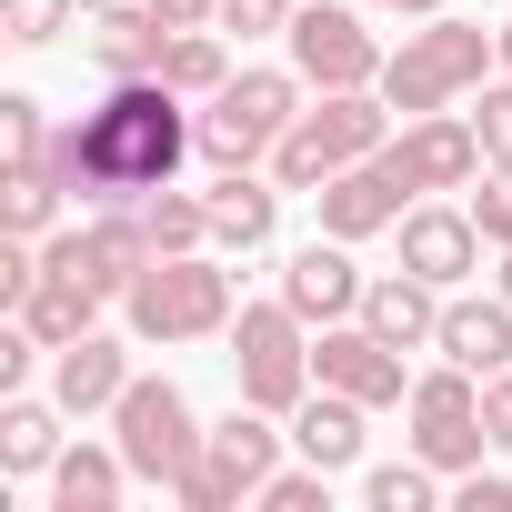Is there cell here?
<instances>
[{"instance_id":"484cf974","label":"cell","mask_w":512,"mask_h":512,"mask_svg":"<svg viewBox=\"0 0 512 512\" xmlns=\"http://www.w3.org/2000/svg\"><path fill=\"white\" fill-rule=\"evenodd\" d=\"M362 502L372 512H432V502H452V472H432L422 452H402V462H372L362 472Z\"/></svg>"},{"instance_id":"e0dca14e","label":"cell","mask_w":512,"mask_h":512,"mask_svg":"<svg viewBox=\"0 0 512 512\" xmlns=\"http://www.w3.org/2000/svg\"><path fill=\"white\" fill-rule=\"evenodd\" d=\"M131 392V342H111V332H81V342H61L51 352V402L81 422V412H111Z\"/></svg>"},{"instance_id":"d4e9b609","label":"cell","mask_w":512,"mask_h":512,"mask_svg":"<svg viewBox=\"0 0 512 512\" xmlns=\"http://www.w3.org/2000/svg\"><path fill=\"white\" fill-rule=\"evenodd\" d=\"M161 81H171L181 101H211V91L231 81V31H171V51H161Z\"/></svg>"},{"instance_id":"5b68a950","label":"cell","mask_w":512,"mask_h":512,"mask_svg":"<svg viewBox=\"0 0 512 512\" xmlns=\"http://www.w3.org/2000/svg\"><path fill=\"white\" fill-rule=\"evenodd\" d=\"M231 382H241L251 412H272V422H292V412L312 402V322H302L282 292L231 312Z\"/></svg>"},{"instance_id":"44dd1931","label":"cell","mask_w":512,"mask_h":512,"mask_svg":"<svg viewBox=\"0 0 512 512\" xmlns=\"http://www.w3.org/2000/svg\"><path fill=\"white\" fill-rule=\"evenodd\" d=\"M131 482H141V472L121 462V442H71V452L51 462V512H121Z\"/></svg>"},{"instance_id":"ffe728a7","label":"cell","mask_w":512,"mask_h":512,"mask_svg":"<svg viewBox=\"0 0 512 512\" xmlns=\"http://www.w3.org/2000/svg\"><path fill=\"white\" fill-rule=\"evenodd\" d=\"M61 402H31V392H0V472H11V482H51V462L71 452L61 442Z\"/></svg>"},{"instance_id":"4316f807","label":"cell","mask_w":512,"mask_h":512,"mask_svg":"<svg viewBox=\"0 0 512 512\" xmlns=\"http://www.w3.org/2000/svg\"><path fill=\"white\" fill-rule=\"evenodd\" d=\"M141 221H151V241H161V251H211V191L161 181V191L141 201Z\"/></svg>"},{"instance_id":"e575fe53","label":"cell","mask_w":512,"mask_h":512,"mask_svg":"<svg viewBox=\"0 0 512 512\" xmlns=\"http://www.w3.org/2000/svg\"><path fill=\"white\" fill-rule=\"evenodd\" d=\"M452 512H512V482L472 462V472H452Z\"/></svg>"},{"instance_id":"cb8c5ba5","label":"cell","mask_w":512,"mask_h":512,"mask_svg":"<svg viewBox=\"0 0 512 512\" xmlns=\"http://www.w3.org/2000/svg\"><path fill=\"white\" fill-rule=\"evenodd\" d=\"M101 302L111 292H91V282H71V272H51L41 262V282H31V302H21V322L61 352V342H81V332H101Z\"/></svg>"},{"instance_id":"9a60e30c","label":"cell","mask_w":512,"mask_h":512,"mask_svg":"<svg viewBox=\"0 0 512 512\" xmlns=\"http://www.w3.org/2000/svg\"><path fill=\"white\" fill-rule=\"evenodd\" d=\"M312 211H322V231H342V241H372V231H402L412 191H402V171H392V161L372 151V161L332 171V181L312 191Z\"/></svg>"},{"instance_id":"d6986e66","label":"cell","mask_w":512,"mask_h":512,"mask_svg":"<svg viewBox=\"0 0 512 512\" xmlns=\"http://www.w3.org/2000/svg\"><path fill=\"white\" fill-rule=\"evenodd\" d=\"M161 51H171V31L151 21V0H131V11H91V71L101 81H161Z\"/></svg>"},{"instance_id":"30bf717a","label":"cell","mask_w":512,"mask_h":512,"mask_svg":"<svg viewBox=\"0 0 512 512\" xmlns=\"http://www.w3.org/2000/svg\"><path fill=\"white\" fill-rule=\"evenodd\" d=\"M382 161L402 171L412 201H452V191L482 181V131H472V111H412V121L382 141Z\"/></svg>"},{"instance_id":"8fae6325","label":"cell","mask_w":512,"mask_h":512,"mask_svg":"<svg viewBox=\"0 0 512 512\" xmlns=\"http://www.w3.org/2000/svg\"><path fill=\"white\" fill-rule=\"evenodd\" d=\"M412 452L432 462V472H472L482 452H492V432H482V382L462 372V362H442V372H412Z\"/></svg>"},{"instance_id":"836d02e7","label":"cell","mask_w":512,"mask_h":512,"mask_svg":"<svg viewBox=\"0 0 512 512\" xmlns=\"http://www.w3.org/2000/svg\"><path fill=\"white\" fill-rule=\"evenodd\" d=\"M472 221H482L492 251H512V171H482L472 181Z\"/></svg>"},{"instance_id":"277c9868","label":"cell","mask_w":512,"mask_h":512,"mask_svg":"<svg viewBox=\"0 0 512 512\" xmlns=\"http://www.w3.org/2000/svg\"><path fill=\"white\" fill-rule=\"evenodd\" d=\"M502 51H492V31L482 21H452V11H432L422 31H402V51L382 61V101L412 121V111H452V101H472L482 91V71H492Z\"/></svg>"},{"instance_id":"4dcf8cb0","label":"cell","mask_w":512,"mask_h":512,"mask_svg":"<svg viewBox=\"0 0 512 512\" xmlns=\"http://www.w3.org/2000/svg\"><path fill=\"white\" fill-rule=\"evenodd\" d=\"M472 131H482V171H512V71H502V81H482Z\"/></svg>"},{"instance_id":"d590c367","label":"cell","mask_w":512,"mask_h":512,"mask_svg":"<svg viewBox=\"0 0 512 512\" xmlns=\"http://www.w3.org/2000/svg\"><path fill=\"white\" fill-rule=\"evenodd\" d=\"M482 432H492V452H512V372L482 382Z\"/></svg>"},{"instance_id":"6da1fadb","label":"cell","mask_w":512,"mask_h":512,"mask_svg":"<svg viewBox=\"0 0 512 512\" xmlns=\"http://www.w3.org/2000/svg\"><path fill=\"white\" fill-rule=\"evenodd\" d=\"M191 151H201V111L171 81H101V101L81 121H61L51 181L81 211H121V201H151L161 181H181Z\"/></svg>"},{"instance_id":"ab89813d","label":"cell","mask_w":512,"mask_h":512,"mask_svg":"<svg viewBox=\"0 0 512 512\" xmlns=\"http://www.w3.org/2000/svg\"><path fill=\"white\" fill-rule=\"evenodd\" d=\"M492 51H502V71H512V21H502V31H492Z\"/></svg>"},{"instance_id":"7402d4cb","label":"cell","mask_w":512,"mask_h":512,"mask_svg":"<svg viewBox=\"0 0 512 512\" xmlns=\"http://www.w3.org/2000/svg\"><path fill=\"white\" fill-rule=\"evenodd\" d=\"M282 221V181H251V171H211V251H262Z\"/></svg>"},{"instance_id":"ac0fdd59","label":"cell","mask_w":512,"mask_h":512,"mask_svg":"<svg viewBox=\"0 0 512 512\" xmlns=\"http://www.w3.org/2000/svg\"><path fill=\"white\" fill-rule=\"evenodd\" d=\"M442 362H462L472 382H492V372H512V302L502 292H452L442 302V342H432Z\"/></svg>"},{"instance_id":"603a6c76","label":"cell","mask_w":512,"mask_h":512,"mask_svg":"<svg viewBox=\"0 0 512 512\" xmlns=\"http://www.w3.org/2000/svg\"><path fill=\"white\" fill-rule=\"evenodd\" d=\"M362 422H372V412H362L352 392H322V382H312V402L292 412V442H302V462H322V472H352V462H362V442H372Z\"/></svg>"},{"instance_id":"1f68e13d","label":"cell","mask_w":512,"mask_h":512,"mask_svg":"<svg viewBox=\"0 0 512 512\" xmlns=\"http://www.w3.org/2000/svg\"><path fill=\"white\" fill-rule=\"evenodd\" d=\"M292 11H302V0H221L211 31H231V41H292Z\"/></svg>"},{"instance_id":"7c38bea8","label":"cell","mask_w":512,"mask_h":512,"mask_svg":"<svg viewBox=\"0 0 512 512\" xmlns=\"http://www.w3.org/2000/svg\"><path fill=\"white\" fill-rule=\"evenodd\" d=\"M312 382H322V392H352L362 412L412 402V372H402V352H392L372 322H332V332L312 342Z\"/></svg>"},{"instance_id":"f35d334b","label":"cell","mask_w":512,"mask_h":512,"mask_svg":"<svg viewBox=\"0 0 512 512\" xmlns=\"http://www.w3.org/2000/svg\"><path fill=\"white\" fill-rule=\"evenodd\" d=\"M492 292H502V302H512V251H502V272H492Z\"/></svg>"},{"instance_id":"4fadbf2b","label":"cell","mask_w":512,"mask_h":512,"mask_svg":"<svg viewBox=\"0 0 512 512\" xmlns=\"http://www.w3.org/2000/svg\"><path fill=\"white\" fill-rule=\"evenodd\" d=\"M482 251H492V241H482L472 201H412V211H402V272L462 292V282L482 272Z\"/></svg>"},{"instance_id":"8992f818","label":"cell","mask_w":512,"mask_h":512,"mask_svg":"<svg viewBox=\"0 0 512 512\" xmlns=\"http://www.w3.org/2000/svg\"><path fill=\"white\" fill-rule=\"evenodd\" d=\"M302 71H231L211 101H201V161L211 171H262L282 151V131L302 121Z\"/></svg>"},{"instance_id":"83f0119b","label":"cell","mask_w":512,"mask_h":512,"mask_svg":"<svg viewBox=\"0 0 512 512\" xmlns=\"http://www.w3.org/2000/svg\"><path fill=\"white\" fill-rule=\"evenodd\" d=\"M61 181L51 171H11V181H0V231H21V241H51L61 231Z\"/></svg>"},{"instance_id":"74e56055","label":"cell","mask_w":512,"mask_h":512,"mask_svg":"<svg viewBox=\"0 0 512 512\" xmlns=\"http://www.w3.org/2000/svg\"><path fill=\"white\" fill-rule=\"evenodd\" d=\"M372 11H402V21H432V11H442V0H372Z\"/></svg>"},{"instance_id":"f546056e","label":"cell","mask_w":512,"mask_h":512,"mask_svg":"<svg viewBox=\"0 0 512 512\" xmlns=\"http://www.w3.org/2000/svg\"><path fill=\"white\" fill-rule=\"evenodd\" d=\"M71 21H81V0H0V31H11L21 51H51Z\"/></svg>"},{"instance_id":"f1b7e54d","label":"cell","mask_w":512,"mask_h":512,"mask_svg":"<svg viewBox=\"0 0 512 512\" xmlns=\"http://www.w3.org/2000/svg\"><path fill=\"white\" fill-rule=\"evenodd\" d=\"M51 111L31 101V91H0V151H11V171H51Z\"/></svg>"},{"instance_id":"9c48e42d","label":"cell","mask_w":512,"mask_h":512,"mask_svg":"<svg viewBox=\"0 0 512 512\" xmlns=\"http://www.w3.org/2000/svg\"><path fill=\"white\" fill-rule=\"evenodd\" d=\"M382 41H372V21L362 11H342V0H302L292 11V71L312 81V91H382Z\"/></svg>"},{"instance_id":"52a82bcc","label":"cell","mask_w":512,"mask_h":512,"mask_svg":"<svg viewBox=\"0 0 512 512\" xmlns=\"http://www.w3.org/2000/svg\"><path fill=\"white\" fill-rule=\"evenodd\" d=\"M111 442H121V462H131L151 492H181L211 432L191 422V392H181L171 372H161V382H141V372H131V392L111 402Z\"/></svg>"},{"instance_id":"60d3db41","label":"cell","mask_w":512,"mask_h":512,"mask_svg":"<svg viewBox=\"0 0 512 512\" xmlns=\"http://www.w3.org/2000/svg\"><path fill=\"white\" fill-rule=\"evenodd\" d=\"M81 11H131V0H81Z\"/></svg>"},{"instance_id":"7a4b0ae2","label":"cell","mask_w":512,"mask_h":512,"mask_svg":"<svg viewBox=\"0 0 512 512\" xmlns=\"http://www.w3.org/2000/svg\"><path fill=\"white\" fill-rule=\"evenodd\" d=\"M392 101L382 91H312L302 101V121L282 131V151H272V181L282 191H322L332 171H352V161H372L382 141H392Z\"/></svg>"},{"instance_id":"5bb4252c","label":"cell","mask_w":512,"mask_h":512,"mask_svg":"<svg viewBox=\"0 0 512 512\" xmlns=\"http://www.w3.org/2000/svg\"><path fill=\"white\" fill-rule=\"evenodd\" d=\"M362 292H372V272L352 262V241L342 231H322V241H302L292 262H282V302L312 322V332H332V322H352L362 312Z\"/></svg>"},{"instance_id":"2e32d148","label":"cell","mask_w":512,"mask_h":512,"mask_svg":"<svg viewBox=\"0 0 512 512\" xmlns=\"http://www.w3.org/2000/svg\"><path fill=\"white\" fill-rule=\"evenodd\" d=\"M442 282H422V272H372V292H362V312L352 322H372L392 352H432L442 342Z\"/></svg>"},{"instance_id":"ba28073f","label":"cell","mask_w":512,"mask_h":512,"mask_svg":"<svg viewBox=\"0 0 512 512\" xmlns=\"http://www.w3.org/2000/svg\"><path fill=\"white\" fill-rule=\"evenodd\" d=\"M272 472H282V432H272V412L231 402V412L211 422V442H201V462H191V482H181L171 502H181V512H241Z\"/></svg>"},{"instance_id":"3957f363","label":"cell","mask_w":512,"mask_h":512,"mask_svg":"<svg viewBox=\"0 0 512 512\" xmlns=\"http://www.w3.org/2000/svg\"><path fill=\"white\" fill-rule=\"evenodd\" d=\"M121 312H131V342H211V332H231V272H221V251H161V262L121 292Z\"/></svg>"},{"instance_id":"8d00e7d4","label":"cell","mask_w":512,"mask_h":512,"mask_svg":"<svg viewBox=\"0 0 512 512\" xmlns=\"http://www.w3.org/2000/svg\"><path fill=\"white\" fill-rule=\"evenodd\" d=\"M151 21H161V31H211L221 0H151Z\"/></svg>"},{"instance_id":"d6a6232c","label":"cell","mask_w":512,"mask_h":512,"mask_svg":"<svg viewBox=\"0 0 512 512\" xmlns=\"http://www.w3.org/2000/svg\"><path fill=\"white\" fill-rule=\"evenodd\" d=\"M251 502H262V512H332V472H322V462H302V472H272Z\"/></svg>"}]
</instances>
